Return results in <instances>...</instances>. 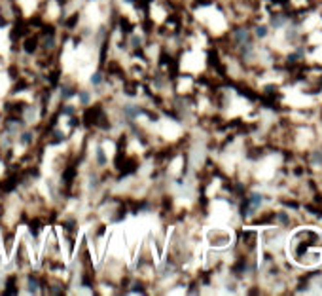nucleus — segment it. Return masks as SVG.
<instances>
[{"mask_svg": "<svg viewBox=\"0 0 322 296\" xmlns=\"http://www.w3.org/2000/svg\"><path fill=\"white\" fill-rule=\"evenodd\" d=\"M256 34H258V36H260V38H263V36L267 34V29H265V27H258Z\"/></svg>", "mask_w": 322, "mask_h": 296, "instance_id": "20e7f679", "label": "nucleus"}, {"mask_svg": "<svg viewBox=\"0 0 322 296\" xmlns=\"http://www.w3.org/2000/svg\"><path fill=\"white\" fill-rule=\"evenodd\" d=\"M235 40H237V44L239 46H245L246 42H248V32H246V31H243V29H241V31H237Z\"/></svg>", "mask_w": 322, "mask_h": 296, "instance_id": "f03ea898", "label": "nucleus"}, {"mask_svg": "<svg viewBox=\"0 0 322 296\" xmlns=\"http://www.w3.org/2000/svg\"><path fill=\"white\" fill-rule=\"evenodd\" d=\"M284 21H286L284 17H275V19H273V25H275V27H280V25H284Z\"/></svg>", "mask_w": 322, "mask_h": 296, "instance_id": "39448f33", "label": "nucleus"}, {"mask_svg": "<svg viewBox=\"0 0 322 296\" xmlns=\"http://www.w3.org/2000/svg\"><path fill=\"white\" fill-rule=\"evenodd\" d=\"M290 258L301 268L319 266L322 260V235L315 228H300L290 237Z\"/></svg>", "mask_w": 322, "mask_h": 296, "instance_id": "f257e3e1", "label": "nucleus"}, {"mask_svg": "<svg viewBox=\"0 0 322 296\" xmlns=\"http://www.w3.org/2000/svg\"><path fill=\"white\" fill-rule=\"evenodd\" d=\"M260 203H261V196H260V194H254L252 200H250V209H258Z\"/></svg>", "mask_w": 322, "mask_h": 296, "instance_id": "7ed1b4c3", "label": "nucleus"}, {"mask_svg": "<svg viewBox=\"0 0 322 296\" xmlns=\"http://www.w3.org/2000/svg\"><path fill=\"white\" fill-rule=\"evenodd\" d=\"M91 82H93V84H101V74H95V76L91 78Z\"/></svg>", "mask_w": 322, "mask_h": 296, "instance_id": "0eeeda50", "label": "nucleus"}, {"mask_svg": "<svg viewBox=\"0 0 322 296\" xmlns=\"http://www.w3.org/2000/svg\"><path fill=\"white\" fill-rule=\"evenodd\" d=\"M280 220H282V222H288V217H286L284 213H280Z\"/></svg>", "mask_w": 322, "mask_h": 296, "instance_id": "1a4fd4ad", "label": "nucleus"}, {"mask_svg": "<svg viewBox=\"0 0 322 296\" xmlns=\"http://www.w3.org/2000/svg\"><path fill=\"white\" fill-rule=\"evenodd\" d=\"M313 158H315V161H322V154H321V152H317Z\"/></svg>", "mask_w": 322, "mask_h": 296, "instance_id": "6e6552de", "label": "nucleus"}, {"mask_svg": "<svg viewBox=\"0 0 322 296\" xmlns=\"http://www.w3.org/2000/svg\"><path fill=\"white\" fill-rule=\"evenodd\" d=\"M97 158H99V161H101V163H105V154H103V150H101V148L97 150Z\"/></svg>", "mask_w": 322, "mask_h": 296, "instance_id": "423d86ee", "label": "nucleus"}]
</instances>
